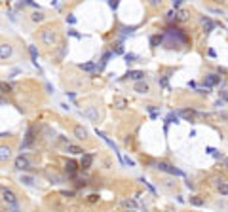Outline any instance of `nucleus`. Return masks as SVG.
Returning <instances> with one entry per match:
<instances>
[{
  "label": "nucleus",
  "mask_w": 228,
  "mask_h": 212,
  "mask_svg": "<svg viewBox=\"0 0 228 212\" xmlns=\"http://www.w3.org/2000/svg\"><path fill=\"white\" fill-rule=\"evenodd\" d=\"M82 68H84V70H93V68H95V65H93V63H87V65H82Z\"/></svg>",
  "instance_id": "bb28decb"
},
{
  "label": "nucleus",
  "mask_w": 228,
  "mask_h": 212,
  "mask_svg": "<svg viewBox=\"0 0 228 212\" xmlns=\"http://www.w3.org/2000/svg\"><path fill=\"white\" fill-rule=\"evenodd\" d=\"M21 182H23L25 186H33V184H34V178H33V176H21Z\"/></svg>",
  "instance_id": "6ab92c4d"
},
{
  "label": "nucleus",
  "mask_w": 228,
  "mask_h": 212,
  "mask_svg": "<svg viewBox=\"0 0 228 212\" xmlns=\"http://www.w3.org/2000/svg\"><path fill=\"white\" fill-rule=\"evenodd\" d=\"M108 4H110V8H112V10H116V8H118V0H110Z\"/></svg>",
  "instance_id": "c756f323"
},
{
  "label": "nucleus",
  "mask_w": 228,
  "mask_h": 212,
  "mask_svg": "<svg viewBox=\"0 0 228 212\" xmlns=\"http://www.w3.org/2000/svg\"><path fill=\"white\" fill-rule=\"evenodd\" d=\"M158 42H162V38H160V36H152V38H150V44H152V48H156Z\"/></svg>",
  "instance_id": "4be33fe9"
},
{
  "label": "nucleus",
  "mask_w": 228,
  "mask_h": 212,
  "mask_svg": "<svg viewBox=\"0 0 228 212\" xmlns=\"http://www.w3.org/2000/svg\"><path fill=\"white\" fill-rule=\"evenodd\" d=\"M201 25H204V27H205V30H207V32H209V30H211V29L215 27V23L211 21L209 17H204V19H201Z\"/></svg>",
  "instance_id": "2eb2a0df"
},
{
  "label": "nucleus",
  "mask_w": 228,
  "mask_h": 212,
  "mask_svg": "<svg viewBox=\"0 0 228 212\" xmlns=\"http://www.w3.org/2000/svg\"><path fill=\"white\" fill-rule=\"evenodd\" d=\"M135 91H137V93H148V85L139 81V84H135Z\"/></svg>",
  "instance_id": "f3484780"
},
{
  "label": "nucleus",
  "mask_w": 228,
  "mask_h": 212,
  "mask_svg": "<svg viewBox=\"0 0 228 212\" xmlns=\"http://www.w3.org/2000/svg\"><path fill=\"white\" fill-rule=\"evenodd\" d=\"M215 2H224V0H215Z\"/></svg>",
  "instance_id": "473e14b6"
},
{
  "label": "nucleus",
  "mask_w": 228,
  "mask_h": 212,
  "mask_svg": "<svg viewBox=\"0 0 228 212\" xmlns=\"http://www.w3.org/2000/svg\"><path fill=\"white\" fill-rule=\"evenodd\" d=\"M127 76H129L131 80H135V81H139V80H143V78H144V74H143L141 70H133V72H129Z\"/></svg>",
  "instance_id": "9b49d317"
},
{
  "label": "nucleus",
  "mask_w": 228,
  "mask_h": 212,
  "mask_svg": "<svg viewBox=\"0 0 228 212\" xmlns=\"http://www.w3.org/2000/svg\"><path fill=\"white\" fill-rule=\"evenodd\" d=\"M221 81V78L217 74H207L205 76V87H211V85H217Z\"/></svg>",
  "instance_id": "6e6552de"
},
{
  "label": "nucleus",
  "mask_w": 228,
  "mask_h": 212,
  "mask_svg": "<svg viewBox=\"0 0 228 212\" xmlns=\"http://www.w3.org/2000/svg\"><path fill=\"white\" fill-rule=\"evenodd\" d=\"M167 121H169V123H177V116H175V114H169Z\"/></svg>",
  "instance_id": "c85d7f7f"
},
{
  "label": "nucleus",
  "mask_w": 228,
  "mask_h": 212,
  "mask_svg": "<svg viewBox=\"0 0 228 212\" xmlns=\"http://www.w3.org/2000/svg\"><path fill=\"white\" fill-rule=\"evenodd\" d=\"M124 205H126L127 208H129V206H131V208H133V206H135V203H131V201H126V203H124Z\"/></svg>",
  "instance_id": "7c9ffc66"
},
{
  "label": "nucleus",
  "mask_w": 228,
  "mask_h": 212,
  "mask_svg": "<svg viewBox=\"0 0 228 212\" xmlns=\"http://www.w3.org/2000/svg\"><path fill=\"white\" fill-rule=\"evenodd\" d=\"M148 4L152 8H160V6H162V0H148Z\"/></svg>",
  "instance_id": "b1692460"
},
{
  "label": "nucleus",
  "mask_w": 228,
  "mask_h": 212,
  "mask_svg": "<svg viewBox=\"0 0 228 212\" xmlns=\"http://www.w3.org/2000/svg\"><path fill=\"white\" fill-rule=\"evenodd\" d=\"M30 19H33V21H34V23H42V21H44V19H46V15H44L42 12H34L33 15H30Z\"/></svg>",
  "instance_id": "f8f14e48"
},
{
  "label": "nucleus",
  "mask_w": 228,
  "mask_h": 212,
  "mask_svg": "<svg viewBox=\"0 0 228 212\" xmlns=\"http://www.w3.org/2000/svg\"><path fill=\"white\" fill-rule=\"evenodd\" d=\"M158 169L160 170H164V172H169V174H175V176H181V170L179 169H175V167H171V165H167V163H158Z\"/></svg>",
  "instance_id": "20e7f679"
},
{
  "label": "nucleus",
  "mask_w": 228,
  "mask_h": 212,
  "mask_svg": "<svg viewBox=\"0 0 228 212\" xmlns=\"http://www.w3.org/2000/svg\"><path fill=\"white\" fill-rule=\"evenodd\" d=\"M33 140H34V129L30 127L29 133H27V138H25V144H23V146H29V144H33Z\"/></svg>",
  "instance_id": "4468645a"
},
{
  "label": "nucleus",
  "mask_w": 228,
  "mask_h": 212,
  "mask_svg": "<svg viewBox=\"0 0 228 212\" xmlns=\"http://www.w3.org/2000/svg\"><path fill=\"white\" fill-rule=\"evenodd\" d=\"M12 53H13V48L10 44H0V59L2 61H6L8 57H12Z\"/></svg>",
  "instance_id": "7ed1b4c3"
},
{
  "label": "nucleus",
  "mask_w": 228,
  "mask_h": 212,
  "mask_svg": "<svg viewBox=\"0 0 228 212\" xmlns=\"http://www.w3.org/2000/svg\"><path fill=\"white\" fill-rule=\"evenodd\" d=\"M65 170L70 174V176H74V172H76V163H74V161H69V163L65 165Z\"/></svg>",
  "instance_id": "ddd939ff"
},
{
  "label": "nucleus",
  "mask_w": 228,
  "mask_h": 212,
  "mask_svg": "<svg viewBox=\"0 0 228 212\" xmlns=\"http://www.w3.org/2000/svg\"><path fill=\"white\" fill-rule=\"evenodd\" d=\"M219 191L222 195H228V184H224V182H221L219 184Z\"/></svg>",
  "instance_id": "aec40b11"
},
{
  "label": "nucleus",
  "mask_w": 228,
  "mask_h": 212,
  "mask_svg": "<svg viewBox=\"0 0 228 212\" xmlns=\"http://www.w3.org/2000/svg\"><path fill=\"white\" fill-rule=\"evenodd\" d=\"M84 114H86L87 117H90L91 121H99V114L95 112V106H90V108H87V110H86Z\"/></svg>",
  "instance_id": "1a4fd4ad"
},
{
  "label": "nucleus",
  "mask_w": 228,
  "mask_h": 212,
  "mask_svg": "<svg viewBox=\"0 0 228 212\" xmlns=\"http://www.w3.org/2000/svg\"><path fill=\"white\" fill-rule=\"evenodd\" d=\"M173 6L177 8V6H181V0H173Z\"/></svg>",
  "instance_id": "2f4dec72"
},
{
  "label": "nucleus",
  "mask_w": 228,
  "mask_h": 212,
  "mask_svg": "<svg viewBox=\"0 0 228 212\" xmlns=\"http://www.w3.org/2000/svg\"><path fill=\"white\" fill-rule=\"evenodd\" d=\"M177 17L181 19V21H186V19H188V12H184V10H181V12L177 13Z\"/></svg>",
  "instance_id": "412c9836"
},
{
  "label": "nucleus",
  "mask_w": 228,
  "mask_h": 212,
  "mask_svg": "<svg viewBox=\"0 0 228 212\" xmlns=\"http://www.w3.org/2000/svg\"><path fill=\"white\" fill-rule=\"evenodd\" d=\"M91 161H93V156H84V159H82V169H90Z\"/></svg>",
  "instance_id": "dca6fc26"
},
{
  "label": "nucleus",
  "mask_w": 228,
  "mask_h": 212,
  "mask_svg": "<svg viewBox=\"0 0 228 212\" xmlns=\"http://www.w3.org/2000/svg\"><path fill=\"white\" fill-rule=\"evenodd\" d=\"M114 106H116L118 110H124V108L127 106V100L124 99V97H114Z\"/></svg>",
  "instance_id": "9d476101"
},
{
  "label": "nucleus",
  "mask_w": 228,
  "mask_h": 212,
  "mask_svg": "<svg viewBox=\"0 0 228 212\" xmlns=\"http://www.w3.org/2000/svg\"><path fill=\"white\" fill-rule=\"evenodd\" d=\"M0 91H2V93H10V91H12V87H10L8 84H0Z\"/></svg>",
  "instance_id": "393cba45"
},
{
  "label": "nucleus",
  "mask_w": 228,
  "mask_h": 212,
  "mask_svg": "<svg viewBox=\"0 0 228 212\" xmlns=\"http://www.w3.org/2000/svg\"><path fill=\"white\" fill-rule=\"evenodd\" d=\"M67 152H70V153H84V150H82L80 146H72V144H69V146H67Z\"/></svg>",
  "instance_id": "a211bd4d"
},
{
  "label": "nucleus",
  "mask_w": 228,
  "mask_h": 212,
  "mask_svg": "<svg viewBox=\"0 0 228 212\" xmlns=\"http://www.w3.org/2000/svg\"><path fill=\"white\" fill-rule=\"evenodd\" d=\"M10 157H12V148L10 146H0V161L6 163Z\"/></svg>",
  "instance_id": "423d86ee"
},
{
  "label": "nucleus",
  "mask_w": 228,
  "mask_h": 212,
  "mask_svg": "<svg viewBox=\"0 0 228 212\" xmlns=\"http://www.w3.org/2000/svg\"><path fill=\"white\" fill-rule=\"evenodd\" d=\"M190 203H192V205H196V206H201V205H204V201H201V199H198V197H190Z\"/></svg>",
  "instance_id": "5701e85b"
},
{
  "label": "nucleus",
  "mask_w": 228,
  "mask_h": 212,
  "mask_svg": "<svg viewBox=\"0 0 228 212\" xmlns=\"http://www.w3.org/2000/svg\"><path fill=\"white\" fill-rule=\"evenodd\" d=\"M40 40H42L44 45H55L57 44V34L53 29H44L40 32Z\"/></svg>",
  "instance_id": "f257e3e1"
},
{
  "label": "nucleus",
  "mask_w": 228,
  "mask_h": 212,
  "mask_svg": "<svg viewBox=\"0 0 228 212\" xmlns=\"http://www.w3.org/2000/svg\"><path fill=\"white\" fill-rule=\"evenodd\" d=\"M74 136L78 138V140H86V138H87V131L82 125H76L74 127Z\"/></svg>",
  "instance_id": "0eeeda50"
},
{
  "label": "nucleus",
  "mask_w": 228,
  "mask_h": 212,
  "mask_svg": "<svg viewBox=\"0 0 228 212\" xmlns=\"http://www.w3.org/2000/svg\"><path fill=\"white\" fill-rule=\"evenodd\" d=\"M135 59H137V57H135V55H131V53H127V55H126V61H127V63H133Z\"/></svg>",
  "instance_id": "cd10ccee"
},
{
  "label": "nucleus",
  "mask_w": 228,
  "mask_h": 212,
  "mask_svg": "<svg viewBox=\"0 0 228 212\" xmlns=\"http://www.w3.org/2000/svg\"><path fill=\"white\" fill-rule=\"evenodd\" d=\"M15 169H17V170H27V169H30V161L27 157L19 156L17 159H15Z\"/></svg>",
  "instance_id": "f03ea898"
},
{
  "label": "nucleus",
  "mask_w": 228,
  "mask_h": 212,
  "mask_svg": "<svg viewBox=\"0 0 228 212\" xmlns=\"http://www.w3.org/2000/svg\"><path fill=\"white\" fill-rule=\"evenodd\" d=\"M2 199L6 201L8 205H17V197H15V193L12 189H4L2 191Z\"/></svg>",
  "instance_id": "39448f33"
},
{
  "label": "nucleus",
  "mask_w": 228,
  "mask_h": 212,
  "mask_svg": "<svg viewBox=\"0 0 228 212\" xmlns=\"http://www.w3.org/2000/svg\"><path fill=\"white\" fill-rule=\"evenodd\" d=\"M29 51H30V57H33V61L36 63V48H34V45H30V48H29Z\"/></svg>",
  "instance_id": "a878e982"
}]
</instances>
